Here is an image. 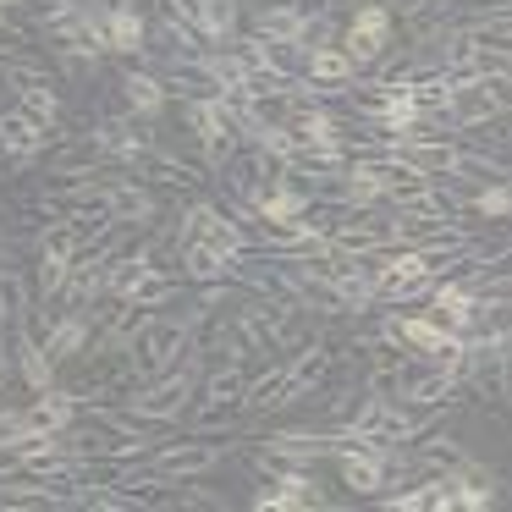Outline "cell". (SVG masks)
I'll return each mask as SVG.
<instances>
[{"label": "cell", "instance_id": "8", "mask_svg": "<svg viewBox=\"0 0 512 512\" xmlns=\"http://www.w3.org/2000/svg\"><path fill=\"white\" fill-rule=\"evenodd\" d=\"M193 28H199L204 39H232L237 28V0H193Z\"/></svg>", "mask_w": 512, "mask_h": 512}, {"label": "cell", "instance_id": "3", "mask_svg": "<svg viewBox=\"0 0 512 512\" xmlns=\"http://www.w3.org/2000/svg\"><path fill=\"white\" fill-rule=\"evenodd\" d=\"M188 237H193V243L221 248V254H237V248H243V232H237V221H226V215L210 210V204H199V210L188 215Z\"/></svg>", "mask_w": 512, "mask_h": 512}, {"label": "cell", "instance_id": "20", "mask_svg": "<svg viewBox=\"0 0 512 512\" xmlns=\"http://www.w3.org/2000/svg\"><path fill=\"white\" fill-rule=\"evenodd\" d=\"M127 105H133V111H144V116H155L160 105H166V89H160L155 78H127Z\"/></svg>", "mask_w": 512, "mask_h": 512}, {"label": "cell", "instance_id": "26", "mask_svg": "<svg viewBox=\"0 0 512 512\" xmlns=\"http://www.w3.org/2000/svg\"><path fill=\"white\" fill-rule=\"evenodd\" d=\"M0 23H6V6H0Z\"/></svg>", "mask_w": 512, "mask_h": 512}, {"label": "cell", "instance_id": "19", "mask_svg": "<svg viewBox=\"0 0 512 512\" xmlns=\"http://www.w3.org/2000/svg\"><path fill=\"white\" fill-rule=\"evenodd\" d=\"M94 149H100V155H144V138H133L122 122H111V127L94 133Z\"/></svg>", "mask_w": 512, "mask_h": 512}, {"label": "cell", "instance_id": "11", "mask_svg": "<svg viewBox=\"0 0 512 512\" xmlns=\"http://www.w3.org/2000/svg\"><path fill=\"white\" fill-rule=\"evenodd\" d=\"M254 507H320V490H314L309 479L287 474V479H281V485L259 490V496H254Z\"/></svg>", "mask_w": 512, "mask_h": 512}, {"label": "cell", "instance_id": "15", "mask_svg": "<svg viewBox=\"0 0 512 512\" xmlns=\"http://www.w3.org/2000/svg\"><path fill=\"white\" fill-rule=\"evenodd\" d=\"M17 358H23V375H28V386H34V391H50V369H56V364H50V353H45V347H39L28 331L17 336Z\"/></svg>", "mask_w": 512, "mask_h": 512}, {"label": "cell", "instance_id": "6", "mask_svg": "<svg viewBox=\"0 0 512 512\" xmlns=\"http://www.w3.org/2000/svg\"><path fill=\"white\" fill-rule=\"evenodd\" d=\"M182 402H188V375H171L166 386L144 391V397L133 402L138 419H171V413H182Z\"/></svg>", "mask_w": 512, "mask_h": 512}, {"label": "cell", "instance_id": "25", "mask_svg": "<svg viewBox=\"0 0 512 512\" xmlns=\"http://www.w3.org/2000/svg\"><path fill=\"white\" fill-rule=\"evenodd\" d=\"M0 6H23V0H0Z\"/></svg>", "mask_w": 512, "mask_h": 512}, {"label": "cell", "instance_id": "23", "mask_svg": "<svg viewBox=\"0 0 512 512\" xmlns=\"http://www.w3.org/2000/svg\"><path fill=\"white\" fill-rule=\"evenodd\" d=\"M243 391H248L243 369H221V375L210 380V402H243Z\"/></svg>", "mask_w": 512, "mask_h": 512}, {"label": "cell", "instance_id": "1", "mask_svg": "<svg viewBox=\"0 0 512 512\" xmlns=\"http://www.w3.org/2000/svg\"><path fill=\"white\" fill-rule=\"evenodd\" d=\"M386 39H391L386 6H364V12L353 17V28H347V61H353V67H369V61H380Z\"/></svg>", "mask_w": 512, "mask_h": 512}, {"label": "cell", "instance_id": "18", "mask_svg": "<svg viewBox=\"0 0 512 512\" xmlns=\"http://www.w3.org/2000/svg\"><path fill=\"white\" fill-rule=\"evenodd\" d=\"M215 457H221V446H182V452L160 457V468H166V474H199V468L215 463Z\"/></svg>", "mask_w": 512, "mask_h": 512}, {"label": "cell", "instance_id": "24", "mask_svg": "<svg viewBox=\"0 0 512 512\" xmlns=\"http://www.w3.org/2000/svg\"><path fill=\"white\" fill-rule=\"evenodd\" d=\"M479 210H485V215H507V188H501V182H490V188L479 193Z\"/></svg>", "mask_w": 512, "mask_h": 512}, {"label": "cell", "instance_id": "22", "mask_svg": "<svg viewBox=\"0 0 512 512\" xmlns=\"http://www.w3.org/2000/svg\"><path fill=\"white\" fill-rule=\"evenodd\" d=\"M441 397H452V369H441V375H430V380H419V386H408V402H441Z\"/></svg>", "mask_w": 512, "mask_h": 512}, {"label": "cell", "instance_id": "9", "mask_svg": "<svg viewBox=\"0 0 512 512\" xmlns=\"http://www.w3.org/2000/svg\"><path fill=\"white\" fill-rule=\"evenodd\" d=\"M144 45V17L133 6H105V50H138Z\"/></svg>", "mask_w": 512, "mask_h": 512}, {"label": "cell", "instance_id": "2", "mask_svg": "<svg viewBox=\"0 0 512 512\" xmlns=\"http://www.w3.org/2000/svg\"><path fill=\"white\" fill-rule=\"evenodd\" d=\"M133 358L144 369H166L171 358H182V320H149L133 336Z\"/></svg>", "mask_w": 512, "mask_h": 512}, {"label": "cell", "instance_id": "21", "mask_svg": "<svg viewBox=\"0 0 512 512\" xmlns=\"http://www.w3.org/2000/svg\"><path fill=\"white\" fill-rule=\"evenodd\" d=\"M23 441H34V424H28V413H0V452L6 446H23Z\"/></svg>", "mask_w": 512, "mask_h": 512}, {"label": "cell", "instance_id": "5", "mask_svg": "<svg viewBox=\"0 0 512 512\" xmlns=\"http://www.w3.org/2000/svg\"><path fill=\"white\" fill-rule=\"evenodd\" d=\"M353 61H347V50H309V56H303V78L309 83H325V89H336V83H353Z\"/></svg>", "mask_w": 512, "mask_h": 512}, {"label": "cell", "instance_id": "13", "mask_svg": "<svg viewBox=\"0 0 512 512\" xmlns=\"http://www.w3.org/2000/svg\"><path fill=\"white\" fill-rule=\"evenodd\" d=\"M298 28H303L298 6H265V12H259V39H270V45H292Z\"/></svg>", "mask_w": 512, "mask_h": 512}, {"label": "cell", "instance_id": "12", "mask_svg": "<svg viewBox=\"0 0 512 512\" xmlns=\"http://www.w3.org/2000/svg\"><path fill=\"white\" fill-rule=\"evenodd\" d=\"M287 397H298V386H292V369H270L265 380H254V386L243 391V408H281Z\"/></svg>", "mask_w": 512, "mask_h": 512}, {"label": "cell", "instance_id": "7", "mask_svg": "<svg viewBox=\"0 0 512 512\" xmlns=\"http://www.w3.org/2000/svg\"><path fill=\"white\" fill-rule=\"evenodd\" d=\"M72 413H78L72 397H61V391H39V402L28 408V424H34V435H61L72 424Z\"/></svg>", "mask_w": 512, "mask_h": 512}, {"label": "cell", "instance_id": "16", "mask_svg": "<svg viewBox=\"0 0 512 512\" xmlns=\"http://www.w3.org/2000/svg\"><path fill=\"white\" fill-rule=\"evenodd\" d=\"M182 265H188L193 281L226 276V254H221V248H210V243H188V248H182Z\"/></svg>", "mask_w": 512, "mask_h": 512}, {"label": "cell", "instance_id": "14", "mask_svg": "<svg viewBox=\"0 0 512 512\" xmlns=\"http://www.w3.org/2000/svg\"><path fill=\"white\" fill-rule=\"evenodd\" d=\"M83 336H89V320L83 314H67V320L50 331V342H45V353H50V364H61V358H72L83 347Z\"/></svg>", "mask_w": 512, "mask_h": 512}, {"label": "cell", "instance_id": "17", "mask_svg": "<svg viewBox=\"0 0 512 512\" xmlns=\"http://www.w3.org/2000/svg\"><path fill=\"white\" fill-rule=\"evenodd\" d=\"M17 111L28 116V122H39V127H50V116H56V94H50V83H39V78H28L23 83V105Z\"/></svg>", "mask_w": 512, "mask_h": 512}, {"label": "cell", "instance_id": "4", "mask_svg": "<svg viewBox=\"0 0 512 512\" xmlns=\"http://www.w3.org/2000/svg\"><path fill=\"white\" fill-rule=\"evenodd\" d=\"M0 149H6V155H17V160L39 155V149H45V127L28 122L23 111H6V116H0Z\"/></svg>", "mask_w": 512, "mask_h": 512}, {"label": "cell", "instance_id": "10", "mask_svg": "<svg viewBox=\"0 0 512 512\" xmlns=\"http://www.w3.org/2000/svg\"><path fill=\"white\" fill-rule=\"evenodd\" d=\"M105 210H111V221H149V215H155V199H149L144 188H133V182H111V188H105Z\"/></svg>", "mask_w": 512, "mask_h": 512}]
</instances>
